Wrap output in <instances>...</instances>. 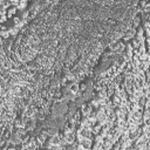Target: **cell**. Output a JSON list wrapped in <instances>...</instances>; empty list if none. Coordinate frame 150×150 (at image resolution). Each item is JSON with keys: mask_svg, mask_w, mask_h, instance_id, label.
<instances>
[{"mask_svg": "<svg viewBox=\"0 0 150 150\" xmlns=\"http://www.w3.org/2000/svg\"><path fill=\"white\" fill-rule=\"evenodd\" d=\"M72 92H75V93L78 92V86L76 84H73L72 86Z\"/></svg>", "mask_w": 150, "mask_h": 150, "instance_id": "obj_1", "label": "cell"}]
</instances>
